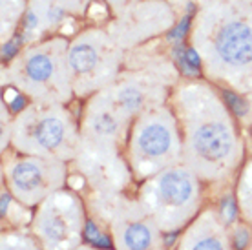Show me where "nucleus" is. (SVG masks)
I'll return each instance as SVG.
<instances>
[{
    "label": "nucleus",
    "instance_id": "9d476101",
    "mask_svg": "<svg viewBox=\"0 0 252 250\" xmlns=\"http://www.w3.org/2000/svg\"><path fill=\"white\" fill-rule=\"evenodd\" d=\"M216 50L230 71L249 68L252 64V28L240 20L227 22L218 35Z\"/></svg>",
    "mask_w": 252,
    "mask_h": 250
},
{
    "label": "nucleus",
    "instance_id": "ddd939ff",
    "mask_svg": "<svg viewBox=\"0 0 252 250\" xmlns=\"http://www.w3.org/2000/svg\"><path fill=\"white\" fill-rule=\"evenodd\" d=\"M77 250H114V249H110V247H101V245H95V243L86 241V243H82Z\"/></svg>",
    "mask_w": 252,
    "mask_h": 250
},
{
    "label": "nucleus",
    "instance_id": "9b49d317",
    "mask_svg": "<svg viewBox=\"0 0 252 250\" xmlns=\"http://www.w3.org/2000/svg\"><path fill=\"white\" fill-rule=\"evenodd\" d=\"M236 212L241 223L252 228V159L245 164L236 187Z\"/></svg>",
    "mask_w": 252,
    "mask_h": 250
},
{
    "label": "nucleus",
    "instance_id": "f8f14e48",
    "mask_svg": "<svg viewBox=\"0 0 252 250\" xmlns=\"http://www.w3.org/2000/svg\"><path fill=\"white\" fill-rule=\"evenodd\" d=\"M0 250H42L30 230L4 228L0 234Z\"/></svg>",
    "mask_w": 252,
    "mask_h": 250
},
{
    "label": "nucleus",
    "instance_id": "423d86ee",
    "mask_svg": "<svg viewBox=\"0 0 252 250\" xmlns=\"http://www.w3.org/2000/svg\"><path fill=\"white\" fill-rule=\"evenodd\" d=\"M88 208L75 192L61 188L35 207L30 234L42 250H77L86 243Z\"/></svg>",
    "mask_w": 252,
    "mask_h": 250
},
{
    "label": "nucleus",
    "instance_id": "7ed1b4c3",
    "mask_svg": "<svg viewBox=\"0 0 252 250\" xmlns=\"http://www.w3.org/2000/svg\"><path fill=\"white\" fill-rule=\"evenodd\" d=\"M137 199L164 236H177L203 210L201 179L185 163L141 183Z\"/></svg>",
    "mask_w": 252,
    "mask_h": 250
},
{
    "label": "nucleus",
    "instance_id": "0eeeda50",
    "mask_svg": "<svg viewBox=\"0 0 252 250\" xmlns=\"http://www.w3.org/2000/svg\"><path fill=\"white\" fill-rule=\"evenodd\" d=\"M66 161L37 156L13 157L4 163L7 192L28 208L38 207L53 192L64 188Z\"/></svg>",
    "mask_w": 252,
    "mask_h": 250
},
{
    "label": "nucleus",
    "instance_id": "f257e3e1",
    "mask_svg": "<svg viewBox=\"0 0 252 250\" xmlns=\"http://www.w3.org/2000/svg\"><path fill=\"white\" fill-rule=\"evenodd\" d=\"M228 104L205 86H185L176 97L183 163L201 181H228L243 157Z\"/></svg>",
    "mask_w": 252,
    "mask_h": 250
},
{
    "label": "nucleus",
    "instance_id": "20e7f679",
    "mask_svg": "<svg viewBox=\"0 0 252 250\" xmlns=\"http://www.w3.org/2000/svg\"><path fill=\"white\" fill-rule=\"evenodd\" d=\"M81 139L71 113L59 102H35L19 112L11 126L13 146L24 156L71 161Z\"/></svg>",
    "mask_w": 252,
    "mask_h": 250
},
{
    "label": "nucleus",
    "instance_id": "2eb2a0df",
    "mask_svg": "<svg viewBox=\"0 0 252 250\" xmlns=\"http://www.w3.org/2000/svg\"><path fill=\"white\" fill-rule=\"evenodd\" d=\"M114 2H115V0H114Z\"/></svg>",
    "mask_w": 252,
    "mask_h": 250
},
{
    "label": "nucleus",
    "instance_id": "1a4fd4ad",
    "mask_svg": "<svg viewBox=\"0 0 252 250\" xmlns=\"http://www.w3.org/2000/svg\"><path fill=\"white\" fill-rule=\"evenodd\" d=\"M223 210L203 207L170 245V250H240Z\"/></svg>",
    "mask_w": 252,
    "mask_h": 250
},
{
    "label": "nucleus",
    "instance_id": "39448f33",
    "mask_svg": "<svg viewBox=\"0 0 252 250\" xmlns=\"http://www.w3.org/2000/svg\"><path fill=\"white\" fill-rule=\"evenodd\" d=\"M126 156L133 179L141 183L168 166L183 163L181 131L168 108L158 104L133 119Z\"/></svg>",
    "mask_w": 252,
    "mask_h": 250
},
{
    "label": "nucleus",
    "instance_id": "4468645a",
    "mask_svg": "<svg viewBox=\"0 0 252 250\" xmlns=\"http://www.w3.org/2000/svg\"><path fill=\"white\" fill-rule=\"evenodd\" d=\"M245 250H252V228H251V236H249V241L245 245Z\"/></svg>",
    "mask_w": 252,
    "mask_h": 250
},
{
    "label": "nucleus",
    "instance_id": "f03ea898",
    "mask_svg": "<svg viewBox=\"0 0 252 250\" xmlns=\"http://www.w3.org/2000/svg\"><path fill=\"white\" fill-rule=\"evenodd\" d=\"M88 226L101 234L114 250H170L158 223L148 216L137 195L92 194Z\"/></svg>",
    "mask_w": 252,
    "mask_h": 250
},
{
    "label": "nucleus",
    "instance_id": "6e6552de",
    "mask_svg": "<svg viewBox=\"0 0 252 250\" xmlns=\"http://www.w3.org/2000/svg\"><path fill=\"white\" fill-rule=\"evenodd\" d=\"M19 88L38 102L63 104L71 95V81L59 68V61L48 51H37L24 59L17 69Z\"/></svg>",
    "mask_w": 252,
    "mask_h": 250
}]
</instances>
